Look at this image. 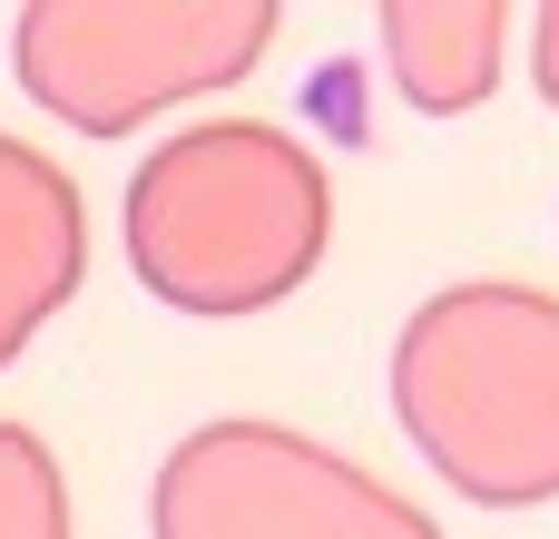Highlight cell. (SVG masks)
I'll return each instance as SVG.
<instances>
[{
	"instance_id": "1",
	"label": "cell",
	"mask_w": 559,
	"mask_h": 539,
	"mask_svg": "<svg viewBox=\"0 0 559 539\" xmlns=\"http://www.w3.org/2000/svg\"><path fill=\"white\" fill-rule=\"evenodd\" d=\"M118 245L157 304L236 324L314 285L334 245V177L275 118H197L138 157L118 196Z\"/></svg>"
},
{
	"instance_id": "2",
	"label": "cell",
	"mask_w": 559,
	"mask_h": 539,
	"mask_svg": "<svg viewBox=\"0 0 559 539\" xmlns=\"http://www.w3.org/2000/svg\"><path fill=\"white\" fill-rule=\"evenodd\" d=\"M403 442L481 511L559 501V295L521 275H462L393 334Z\"/></svg>"
},
{
	"instance_id": "3",
	"label": "cell",
	"mask_w": 559,
	"mask_h": 539,
	"mask_svg": "<svg viewBox=\"0 0 559 539\" xmlns=\"http://www.w3.org/2000/svg\"><path fill=\"white\" fill-rule=\"evenodd\" d=\"M275 29V0H29L10 20V79L59 128L128 137L177 98L236 88Z\"/></svg>"
},
{
	"instance_id": "4",
	"label": "cell",
	"mask_w": 559,
	"mask_h": 539,
	"mask_svg": "<svg viewBox=\"0 0 559 539\" xmlns=\"http://www.w3.org/2000/svg\"><path fill=\"white\" fill-rule=\"evenodd\" d=\"M147 539H442L423 501L344 462L334 442L295 422H197L157 481H147Z\"/></svg>"
},
{
	"instance_id": "5",
	"label": "cell",
	"mask_w": 559,
	"mask_h": 539,
	"mask_svg": "<svg viewBox=\"0 0 559 539\" xmlns=\"http://www.w3.org/2000/svg\"><path fill=\"white\" fill-rule=\"evenodd\" d=\"M88 275V206L79 177L0 128V363H20L39 344V324L79 295Z\"/></svg>"
},
{
	"instance_id": "6",
	"label": "cell",
	"mask_w": 559,
	"mask_h": 539,
	"mask_svg": "<svg viewBox=\"0 0 559 539\" xmlns=\"http://www.w3.org/2000/svg\"><path fill=\"white\" fill-rule=\"evenodd\" d=\"M373 39H383V69H393L403 108L462 118V108H481L501 88L511 0H383Z\"/></svg>"
},
{
	"instance_id": "7",
	"label": "cell",
	"mask_w": 559,
	"mask_h": 539,
	"mask_svg": "<svg viewBox=\"0 0 559 539\" xmlns=\"http://www.w3.org/2000/svg\"><path fill=\"white\" fill-rule=\"evenodd\" d=\"M0 539H69L59 452H49L29 422H0Z\"/></svg>"
},
{
	"instance_id": "8",
	"label": "cell",
	"mask_w": 559,
	"mask_h": 539,
	"mask_svg": "<svg viewBox=\"0 0 559 539\" xmlns=\"http://www.w3.org/2000/svg\"><path fill=\"white\" fill-rule=\"evenodd\" d=\"M531 79H540V98L559 108V0L531 20Z\"/></svg>"
}]
</instances>
